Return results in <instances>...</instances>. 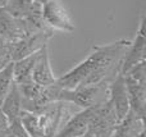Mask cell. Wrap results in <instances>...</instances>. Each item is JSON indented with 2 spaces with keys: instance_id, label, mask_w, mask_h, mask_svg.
Wrapping results in <instances>:
<instances>
[{
  "instance_id": "cell-1",
  "label": "cell",
  "mask_w": 146,
  "mask_h": 137,
  "mask_svg": "<svg viewBox=\"0 0 146 137\" xmlns=\"http://www.w3.org/2000/svg\"><path fill=\"white\" fill-rule=\"evenodd\" d=\"M129 44V40H117L104 45H95L85 60L56 78L55 83L62 89L73 90L80 86L99 83L104 79H111L119 73L122 58Z\"/></svg>"
},
{
  "instance_id": "cell-2",
  "label": "cell",
  "mask_w": 146,
  "mask_h": 137,
  "mask_svg": "<svg viewBox=\"0 0 146 137\" xmlns=\"http://www.w3.org/2000/svg\"><path fill=\"white\" fill-rule=\"evenodd\" d=\"M109 82L110 79H104L99 83L80 86L73 90L60 89L59 101L72 103L80 109L96 107L109 99Z\"/></svg>"
},
{
  "instance_id": "cell-3",
  "label": "cell",
  "mask_w": 146,
  "mask_h": 137,
  "mask_svg": "<svg viewBox=\"0 0 146 137\" xmlns=\"http://www.w3.org/2000/svg\"><path fill=\"white\" fill-rule=\"evenodd\" d=\"M129 99V109L144 118L146 114V62L142 60L123 74Z\"/></svg>"
},
{
  "instance_id": "cell-4",
  "label": "cell",
  "mask_w": 146,
  "mask_h": 137,
  "mask_svg": "<svg viewBox=\"0 0 146 137\" xmlns=\"http://www.w3.org/2000/svg\"><path fill=\"white\" fill-rule=\"evenodd\" d=\"M42 28H46V26L18 18L10 14L5 8H0V36L8 42L13 44L19 41Z\"/></svg>"
},
{
  "instance_id": "cell-5",
  "label": "cell",
  "mask_w": 146,
  "mask_h": 137,
  "mask_svg": "<svg viewBox=\"0 0 146 137\" xmlns=\"http://www.w3.org/2000/svg\"><path fill=\"white\" fill-rule=\"evenodd\" d=\"M119 124V119L110 100L92 108L88 131L96 137H111Z\"/></svg>"
},
{
  "instance_id": "cell-6",
  "label": "cell",
  "mask_w": 146,
  "mask_h": 137,
  "mask_svg": "<svg viewBox=\"0 0 146 137\" xmlns=\"http://www.w3.org/2000/svg\"><path fill=\"white\" fill-rule=\"evenodd\" d=\"M41 17L46 27L50 30L60 31V32H73L76 28L74 22L69 12L66 9L60 0H50L42 4L41 8Z\"/></svg>"
},
{
  "instance_id": "cell-7",
  "label": "cell",
  "mask_w": 146,
  "mask_h": 137,
  "mask_svg": "<svg viewBox=\"0 0 146 137\" xmlns=\"http://www.w3.org/2000/svg\"><path fill=\"white\" fill-rule=\"evenodd\" d=\"M54 31L50 30L49 27L42 28L35 33H31L27 37L22 38L19 41L10 44V55L12 60H19V59L28 56L33 53H37L38 50L46 46L50 41V38L54 36Z\"/></svg>"
},
{
  "instance_id": "cell-8",
  "label": "cell",
  "mask_w": 146,
  "mask_h": 137,
  "mask_svg": "<svg viewBox=\"0 0 146 137\" xmlns=\"http://www.w3.org/2000/svg\"><path fill=\"white\" fill-rule=\"evenodd\" d=\"M145 15L142 14L141 19L139 23L135 40L131 41L126 54L123 55L119 67V73L124 74L128 72L132 67L139 64L140 62L145 60V53H146V33H145Z\"/></svg>"
},
{
  "instance_id": "cell-9",
  "label": "cell",
  "mask_w": 146,
  "mask_h": 137,
  "mask_svg": "<svg viewBox=\"0 0 146 137\" xmlns=\"http://www.w3.org/2000/svg\"><path fill=\"white\" fill-rule=\"evenodd\" d=\"M109 100L113 104L119 122L129 112V99L122 73H117L109 82Z\"/></svg>"
},
{
  "instance_id": "cell-10",
  "label": "cell",
  "mask_w": 146,
  "mask_h": 137,
  "mask_svg": "<svg viewBox=\"0 0 146 137\" xmlns=\"http://www.w3.org/2000/svg\"><path fill=\"white\" fill-rule=\"evenodd\" d=\"M41 8L42 5L37 0H9L5 9L18 18L36 24H45L41 17Z\"/></svg>"
},
{
  "instance_id": "cell-11",
  "label": "cell",
  "mask_w": 146,
  "mask_h": 137,
  "mask_svg": "<svg viewBox=\"0 0 146 137\" xmlns=\"http://www.w3.org/2000/svg\"><path fill=\"white\" fill-rule=\"evenodd\" d=\"M32 81L38 86H50L56 82V77L54 76L53 68L50 64L49 56V45L44 46L37 51L35 64L32 68Z\"/></svg>"
},
{
  "instance_id": "cell-12",
  "label": "cell",
  "mask_w": 146,
  "mask_h": 137,
  "mask_svg": "<svg viewBox=\"0 0 146 137\" xmlns=\"http://www.w3.org/2000/svg\"><path fill=\"white\" fill-rule=\"evenodd\" d=\"M94 108V107H92ZM92 108L81 109L72 115L54 137H80L88 131Z\"/></svg>"
},
{
  "instance_id": "cell-13",
  "label": "cell",
  "mask_w": 146,
  "mask_h": 137,
  "mask_svg": "<svg viewBox=\"0 0 146 137\" xmlns=\"http://www.w3.org/2000/svg\"><path fill=\"white\" fill-rule=\"evenodd\" d=\"M0 110L5 115L9 124L19 120L21 113H22V96H21V92L14 82H13L7 96L3 100L1 105H0Z\"/></svg>"
},
{
  "instance_id": "cell-14",
  "label": "cell",
  "mask_w": 146,
  "mask_h": 137,
  "mask_svg": "<svg viewBox=\"0 0 146 137\" xmlns=\"http://www.w3.org/2000/svg\"><path fill=\"white\" fill-rule=\"evenodd\" d=\"M145 131V119L136 115L131 109L119 122L111 137H139Z\"/></svg>"
},
{
  "instance_id": "cell-15",
  "label": "cell",
  "mask_w": 146,
  "mask_h": 137,
  "mask_svg": "<svg viewBox=\"0 0 146 137\" xmlns=\"http://www.w3.org/2000/svg\"><path fill=\"white\" fill-rule=\"evenodd\" d=\"M37 53L13 62V79L15 85H22L32 81V68L35 64Z\"/></svg>"
},
{
  "instance_id": "cell-16",
  "label": "cell",
  "mask_w": 146,
  "mask_h": 137,
  "mask_svg": "<svg viewBox=\"0 0 146 137\" xmlns=\"http://www.w3.org/2000/svg\"><path fill=\"white\" fill-rule=\"evenodd\" d=\"M13 82V62L9 63L7 67L0 69V105H1L4 97L9 92Z\"/></svg>"
},
{
  "instance_id": "cell-17",
  "label": "cell",
  "mask_w": 146,
  "mask_h": 137,
  "mask_svg": "<svg viewBox=\"0 0 146 137\" xmlns=\"http://www.w3.org/2000/svg\"><path fill=\"white\" fill-rule=\"evenodd\" d=\"M7 131H8V137H30L28 133L25 131V128H23L21 119L17 120V122L10 123L8 126Z\"/></svg>"
},
{
  "instance_id": "cell-18",
  "label": "cell",
  "mask_w": 146,
  "mask_h": 137,
  "mask_svg": "<svg viewBox=\"0 0 146 137\" xmlns=\"http://www.w3.org/2000/svg\"><path fill=\"white\" fill-rule=\"evenodd\" d=\"M8 126H9V123H8L5 115L3 114V112L0 110V128H1V130H7Z\"/></svg>"
},
{
  "instance_id": "cell-19",
  "label": "cell",
  "mask_w": 146,
  "mask_h": 137,
  "mask_svg": "<svg viewBox=\"0 0 146 137\" xmlns=\"http://www.w3.org/2000/svg\"><path fill=\"white\" fill-rule=\"evenodd\" d=\"M80 137H96L95 135H94L91 131H87V132L85 133V135H82V136H80Z\"/></svg>"
},
{
  "instance_id": "cell-20",
  "label": "cell",
  "mask_w": 146,
  "mask_h": 137,
  "mask_svg": "<svg viewBox=\"0 0 146 137\" xmlns=\"http://www.w3.org/2000/svg\"><path fill=\"white\" fill-rule=\"evenodd\" d=\"M0 137H8V131L0 128Z\"/></svg>"
},
{
  "instance_id": "cell-21",
  "label": "cell",
  "mask_w": 146,
  "mask_h": 137,
  "mask_svg": "<svg viewBox=\"0 0 146 137\" xmlns=\"http://www.w3.org/2000/svg\"><path fill=\"white\" fill-rule=\"evenodd\" d=\"M9 0H0V8H5Z\"/></svg>"
},
{
  "instance_id": "cell-22",
  "label": "cell",
  "mask_w": 146,
  "mask_h": 137,
  "mask_svg": "<svg viewBox=\"0 0 146 137\" xmlns=\"http://www.w3.org/2000/svg\"><path fill=\"white\" fill-rule=\"evenodd\" d=\"M37 1H38V3H40V4H41V5H42V4H45V3L50 1V0H37Z\"/></svg>"
}]
</instances>
